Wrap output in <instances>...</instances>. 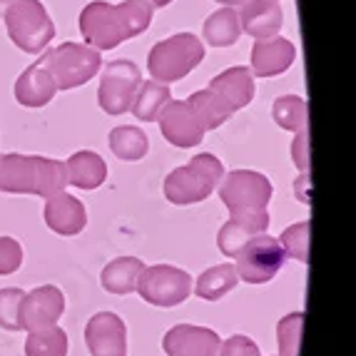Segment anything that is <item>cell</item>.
Segmentation results:
<instances>
[{
    "label": "cell",
    "mask_w": 356,
    "mask_h": 356,
    "mask_svg": "<svg viewBox=\"0 0 356 356\" xmlns=\"http://www.w3.org/2000/svg\"><path fill=\"white\" fill-rule=\"evenodd\" d=\"M234 259H237L234 269H237L239 282L267 284L286 264V252L282 250L280 239L269 237L264 232V234H257V237H252L250 242L244 244Z\"/></svg>",
    "instance_id": "cell-8"
},
{
    "label": "cell",
    "mask_w": 356,
    "mask_h": 356,
    "mask_svg": "<svg viewBox=\"0 0 356 356\" xmlns=\"http://www.w3.org/2000/svg\"><path fill=\"white\" fill-rule=\"evenodd\" d=\"M187 102H190L192 113H195L197 120H200V125L204 127V132L217 130V127H222L227 120L232 118V113L225 107V102L207 88L192 92V97Z\"/></svg>",
    "instance_id": "cell-27"
},
{
    "label": "cell",
    "mask_w": 356,
    "mask_h": 356,
    "mask_svg": "<svg viewBox=\"0 0 356 356\" xmlns=\"http://www.w3.org/2000/svg\"><path fill=\"white\" fill-rule=\"evenodd\" d=\"M67 187L65 165L40 154H0V192L53 197Z\"/></svg>",
    "instance_id": "cell-2"
},
{
    "label": "cell",
    "mask_w": 356,
    "mask_h": 356,
    "mask_svg": "<svg viewBox=\"0 0 356 356\" xmlns=\"http://www.w3.org/2000/svg\"><path fill=\"white\" fill-rule=\"evenodd\" d=\"M65 312V294L53 284L35 286L28 291L20 304V327L25 332H40V329L55 327Z\"/></svg>",
    "instance_id": "cell-11"
},
{
    "label": "cell",
    "mask_w": 356,
    "mask_h": 356,
    "mask_svg": "<svg viewBox=\"0 0 356 356\" xmlns=\"http://www.w3.org/2000/svg\"><path fill=\"white\" fill-rule=\"evenodd\" d=\"M65 165V177L67 184L77 187V190H97L107 179V165L100 154L92 149H80L72 157H67Z\"/></svg>",
    "instance_id": "cell-21"
},
{
    "label": "cell",
    "mask_w": 356,
    "mask_h": 356,
    "mask_svg": "<svg viewBox=\"0 0 356 356\" xmlns=\"http://www.w3.org/2000/svg\"><path fill=\"white\" fill-rule=\"evenodd\" d=\"M25 299V291L18 286L0 289V329L6 332H23L20 327V304Z\"/></svg>",
    "instance_id": "cell-32"
},
{
    "label": "cell",
    "mask_w": 356,
    "mask_h": 356,
    "mask_svg": "<svg viewBox=\"0 0 356 356\" xmlns=\"http://www.w3.org/2000/svg\"><path fill=\"white\" fill-rule=\"evenodd\" d=\"M165 140L175 147H197L204 140V127L187 100H170L157 115Z\"/></svg>",
    "instance_id": "cell-12"
},
{
    "label": "cell",
    "mask_w": 356,
    "mask_h": 356,
    "mask_svg": "<svg viewBox=\"0 0 356 356\" xmlns=\"http://www.w3.org/2000/svg\"><path fill=\"white\" fill-rule=\"evenodd\" d=\"M140 85H143V72L132 60H113L102 70L97 102L107 115H125L130 110L132 100H135V92Z\"/></svg>",
    "instance_id": "cell-10"
},
{
    "label": "cell",
    "mask_w": 356,
    "mask_h": 356,
    "mask_svg": "<svg viewBox=\"0 0 356 356\" xmlns=\"http://www.w3.org/2000/svg\"><path fill=\"white\" fill-rule=\"evenodd\" d=\"M284 23V13L277 0H250L239 10V25L242 33L252 35L254 40H269L277 38Z\"/></svg>",
    "instance_id": "cell-18"
},
{
    "label": "cell",
    "mask_w": 356,
    "mask_h": 356,
    "mask_svg": "<svg viewBox=\"0 0 356 356\" xmlns=\"http://www.w3.org/2000/svg\"><path fill=\"white\" fill-rule=\"evenodd\" d=\"M222 177H225L222 162L214 154L202 152L192 157L190 165H182L167 175L162 190H165V197L170 202L184 207V204H197L207 200L217 190Z\"/></svg>",
    "instance_id": "cell-3"
},
{
    "label": "cell",
    "mask_w": 356,
    "mask_h": 356,
    "mask_svg": "<svg viewBox=\"0 0 356 356\" xmlns=\"http://www.w3.org/2000/svg\"><path fill=\"white\" fill-rule=\"evenodd\" d=\"M135 291L152 307H179L192 294V277L172 264H154L143 269Z\"/></svg>",
    "instance_id": "cell-9"
},
{
    "label": "cell",
    "mask_w": 356,
    "mask_h": 356,
    "mask_svg": "<svg viewBox=\"0 0 356 356\" xmlns=\"http://www.w3.org/2000/svg\"><path fill=\"white\" fill-rule=\"evenodd\" d=\"M294 195L302 204H312V175L309 172H299V177L294 179Z\"/></svg>",
    "instance_id": "cell-36"
},
{
    "label": "cell",
    "mask_w": 356,
    "mask_h": 356,
    "mask_svg": "<svg viewBox=\"0 0 356 356\" xmlns=\"http://www.w3.org/2000/svg\"><path fill=\"white\" fill-rule=\"evenodd\" d=\"M23 264V247L18 239L13 237H0V277L18 272Z\"/></svg>",
    "instance_id": "cell-33"
},
{
    "label": "cell",
    "mask_w": 356,
    "mask_h": 356,
    "mask_svg": "<svg viewBox=\"0 0 356 356\" xmlns=\"http://www.w3.org/2000/svg\"><path fill=\"white\" fill-rule=\"evenodd\" d=\"M48 63V70L53 75L58 90H75L100 72L102 58L100 50L83 45V42H63L58 48L42 55Z\"/></svg>",
    "instance_id": "cell-7"
},
{
    "label": "cell",
    "mask_w": 356,
    "mask_h": 356,
    "mask_svg": "<svg viewBox=\"0 0 356 356\" xmlns=\"http://www.w3.org/2000/svg\"><path fill=\"white\" fill-rule=\"evenodd\" d=\"M302 327H304V314L294 312L286 314L277 324V344H280V356H299V346H302Z\"/></svg>",
    "instance_id": "cell-30"
},
{
    "label": "cell",
    "mask_w": 356,
    "mask_h": 356,
    "mask_svg": "<svg viewBox=\"0 0 356 356\" xmlns=\"http://www.w3.org/2000/svg\"><path fill=\"white\" fill-rule=\"evenodd\" d=\"M297 60V48L286 38H269L257 40L252 48V75L254 77H274L286 72Z\"/></svg>",
    "instance_id": "cell-16"
},
{
    "label": "cell",
    "mask_w": 356,
    "mask_h": 356,
    "mask_svg": "<svg viewBox=\"0 0 356 356\" xmlns=\"http://www.w3.org/2000/svg\"><path fill=\"white\" fill-rule=\"evenodd\" d=\"M291 160L297 165L299 172H309L312 170V149H309V130L297 132V137L291 140Z\"/></svg>",
    "instance_id": "cell-35"
},
{
    "label": "cell",
    "mask_w": 356,
    "mask_h": 356,
    "mask_svg": "<svg viewBox=\"0 0 356 356\" xmlns=\"http://www.w3.org/2000/svg\"><path fill=\"white\" fill-rule=\"evenodd\" d=\"M217 3H222L225 8H242L244 3H250V0H217Z\"/></svg>",
    "instance_id": "cell-37"
},
{
    "label": "cell",
    "mask_w": 356,
    "mask_h": 356,
    "mask_svg": "<svg viewBox=\"0 0 356 356\" xmlns=\"http://www.w3.org/2000/svg\"><path fill=\"white\" fill-rule=\"evenodd\" d=\"M214 95L225 102V107L232 115L247 107L252 100H254V75H252L250 67L237 65V67H227L225 72L214 77L209 88Z\"/></svg>",
    "instance_id": "cell-17"
},
{
    "label": "cell",
    "mask_w": 356,
    "mask_h": 356,
    "mask_svg": "<svg viewBox=\"0 0 356 356\" xmlns=\"http://www.w3.org/2000/svg\"><path fill=\"white\" fill-rule=\"evenodd\" d=\"M154 8L149 0H122L118 6L92 0L80 13V33L85 45L95 50H115L125 40L143 35L149 28Z\"/></svg>",
    "instance_id": "cell-1"
},
{
    "label": "cell",
    "mask_w": 356,
    "mask_h": 356,
    "mask_svg": "<svg viewBox=\"0 0 356 356\" xmlns=\"http://www.w3.org/2000/svg\"><path fill=\"white\" fill-rule=\"evenodd\" d=\"M217 356H261V351L254 339L244 337V334H234L227 341H222Z\"/></svg>",
    "instance_id": "cell-34"
},
{
    "label": "cell",
    "mask_w": 356,
    "mask_h": 356,
    "mask_svg": "<svg viewBox=\"0 0 356 356\" xmlns=\"http://www.w3.org/2000/svg\"><path fill=\"white\" fill-rule=\"evenodd\" d=\"M272 192L274 187L267 175L254 170H232L220 182V200L229 209V217L269 212Z\"/></svg>",
    "instance_id": "cell-6"
},
{
    "label": "cell",
    "mask_w": 356,
    "mask_h": 356,
    "mask_svg": "<svg viewBox=\"0 0 356 356\" xmlns=\"http://www.w3.org/2000/svg\"><path fill=\"white\" fill-rule=\"evenodd\" d=\"M204 60V42L192 33H177V35L160 40L149 50L147 70L157 83H175L182 80Z\"/></svg>",
    "instance_id": "cell-4"
},
{
    "label": "cell",
    "mask_w": 356,
    "mask_h": 356,
    "mask_svg": "<svg viewBox=\"0 0 356 356\" xmlns=\"http://www.w3.org/2000/svg\"><path fill=\"white\" fill-rule=\"evenodd\" d=\"M170 100H172V90H170V85L157 83V80H143V85H140L135 92V100H132L130 110L137 120L152 122V120H157L160 110Z\"/></svg>",
    "instance_id": "cell-25"
},
{
    "label": "cell",
    "mask_w": 356,
    "mask_h": 356,
    "mask_svg": "<svg viewBox=\"0 0 356 356\" xmlns=\"http://www.w3.org/2000/svg\"><path fill=\"white\" fill-rule=\"evenodd\" d=\"M149 3H152V8H167L172 0H149Z\"/></svg>",
    "instance_id": "cell-38"
},
{
    "label": "cell",
    "mask_w": 356,
    "mask_h": 356,
    "mask_svg": "<svg viewBox=\"0 0 356 356\" xmlns=\"http://www.w3.org/2000/svg\"><path fill=\"white\" fill-rule=\"evenodd\" d=\"M239 284L237 269L234 264L225 261V264H217V267L204 269L195 282V294L204 302H217L225 294H229L234 286Z\"/></svg>",
    "instance_id": "cell-23"
},
{
    "label": "cell",
    "mask_w": 356,
    "mask_h": 356,
    "mask_svg": "<svg viewBox=\"0 0 356 356\" xmlns=\"http://www.w3.org/2000/svg\"><path fill=\"white\" fill-rule=\"evenodd\" d=\"M110 149L122 162H137L149 152V137L140 127H132V125L115 127L110 132Z\"/></svg>",
    "instance_id": "cell-26"
},
{
    "label": "cell",
    "mask_w": 356,
    "mask_h": 356,
    "mask_svg": "<svg viewBox=\"0 0 356 356\" xmlns=\"http://www.w3.org/2000/svg\"><path fill=\"white\" fill-rule=\"evenodd\" d=\"M269 229V212L259 214H237L229 217L227 225H222L220 234H217V247L225 257L234 259L239 254L244 244L250 242L257 234H264Z\"/></svg>",
    "instance_id": "cell-20"
},
{
    "label": "cell",
    "mask_w": 356,
    "mask_h": 356,
    "mask_svg": "<svg viewBox=\"0 0 356 356\" xmlns=\"http://www.w3.org/2000/svg\"><path fill=\"white\" fill-rule=\"evenodd\" d=\"M90 356H127V327L115 312H97L85 327Z\"/></svg>",
    "instance_id": "cell-13"
},
{
    "label": "cell",
    "mask_w": 356,
    "mask_h": 356,
    "mask_svg": "<svg viewBox=\"0 0 356 356\" xmlns=\"http://www.w3.org/2000/svg\"><path fill=\"white\" fill-rule=\"evenodd\" d=\"M0 3H6V6H10V3H15V0H0Z\"/></svg>",
    "instance_id": "cell-39"
},
{
    "label": "cell",
    "mask_w": 356,
    "mask_h": 356,
    "mask_svg": "<svg viewBox=\"0 0 356 356\" xmlns=\"http://www.w3.org/2000/svg\"><path fill=\"white\" fill-rule=\"evenodd\" d=\"M58 95V85L48 70L45 58L35 60L28 70L20 72L15 80V100L23 107H42Z\"/></svg>",
    "instance_id": "cell-19"
},
{
    "label": "cell",
    "mask_w": 356,
    "mask_h": 356,
    "mask_svg": "<svg viewBox=\"0 0 356 356\" xmlns=\"http://www.w3.org/2000/svg\"><path fill=\"white\" fill-rule=\"evenodd\" d=\"M272 118L282 130L302 132L309 130V105L299 95H282L274 100Z\"/></svg>",
    "instance_id": "cell-28"
},
{
    "label": "cell",
    "mask_w": 356,
    "mask_h": 356,
    "mask_svg": "<svg viewBox=\"0 0 356 356\" xmlns=\"http://www.w3.org/2000/svg\"><path fill=\"white\" fill-rule=\"evenodd\" d=\"M10 40L25 53H42L55 38V23L40 0H15L3 15Z\"/></svg>",
    "instance_id": "cell-5"
},
{
    "label": "cell",
    "mask_w": 356,
    "mask_h": 356,
    "mask_svg": "<svg viewBox=\"0 0 356 356\" xmlns=\"http://www.w3.org/2000/svg\"><path fill=\"white\" fill-rule=\"evenodd\" d=\"M143 269V259H137V257H118V259L105 264V269L100 274V284L110 294L125 297V294H132L137 289V280H140Z\"/></svg>",
    "instance_id": "cell-22"
},
{
    "label": "cell",
    "mask_w": 356,
    "mask_h": 356,
    "mask_svg": "<svg viewBox=\"0 0 356 356\" xmlns=\"http://www.w3.org/2000/svg\"><path fill=\"white\" fill-rule=\"evenodd\" d=\"M45 225L60 237H75L88 225V209L65 190L45 200Z\"/></svg>",
    "instance_id": "cell-15"
},
{
    "label": "cell",
    "mask_w": 356,
    "mask_h": 356,
    "mask_svg": "<svg viewBox=\"0 0 356 356\" xmlns=\"http://www.w3.org/2000/svg\"><path fill=\"white\" fill-rule=\"evenodd\" d=\"M220 344V334L197 324H177L162 339L167 356H217Z\"/></svg>",
    "instance_id": "cell-14"
},
{
    "label": "cell",
    "mask_w": 356,
    "mask_h": 356,
    "mask_svg": "<svg viewBox=\"0 0 356 356\" xmlns=\"http://www.w3.org/2000/svg\"><path fill=\"white\" fill-rule=\"evenodd\" d=\"M202 35L207 45L212 48H229L239 40L242 35V25H239V13L234 8H222V10L212 13L204 20Z\"/></svg>",
    "instance_id": "cell-24"
},
{
    "label": "cell",
    "mask_w": 356,
    "mask_h": 356,
    "mask_svg": "<svg viewBox=\"0 0 356 356\" xmlns=\"http://www.w3.org/2000/svg\"><path fill=\"white\" fill-rule=\"evenodd\" d=\"M67 349H70V339L65 329H60L58 324L40 332H28L25 339V356H67Z\"/></svg>",
    "instance_id": "cell-29"
},
{
    "label": "cell",
    "mask_w": 356,
    "mask_h": 356,
    "mask_svg": "<svg viewBox=\"0 0 356 356\" xmlns=\"http://www.w3.org/2000/svg\"><path fill=\"white\" fill-rule=\"evenodd\" d=\"M309 234H312V222L309 220L286 227L280 237V244L282 250L286 252V257L309 264Z\"/></svg>",
    "instance_id": "cell-31"
}]
</instances>
